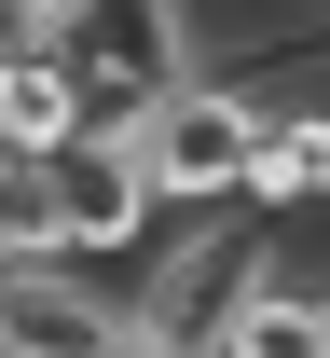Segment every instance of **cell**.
Returning <instances> with one entry per match:
<instances>
[{
	"label": "cell",
	"mask_w": 330,
	"mask_h": 358,
	"mask_svg": "<svg viewBox=\"0 0 330 358\" xmlns=\"http://www.w3.org/2000/svg\"><path fill=\"white\" fill-rule=\"evenodd\" d=\"M262 110H276L262 83L193 69V83L151 96L124 138H138V166H151V193H165V207H220V193H248V166H262Z\"/></svg>",
	"instance_id": "1"
},
{
	"label": "cell",
	"mask_w": 330,
	"mask_h": 358,
	"mask_svg": "<svg viewBox=\"0 0 330 358\" xmlns=\"http://www.w3.org/2000/svg\"><path fill=\"white\" fill-rule=\"evenodd\" d=\"M138 317L96 289V262H0V358H110Z\"/></svg>",
	"instance_id": "4"
},
{
	"label": "cell",
	"mask_w": 330,
	"mask_h": 358,
	"mask_svg": "<svg viewBox=\"0 0 330 358\" xmlns=\"http://www.w3.org/2000/svg\"><path fill=\"white\" fill-rule=\"evenodd\" d=\"M276 14H330V0H276Z\"/></svg>",
	"instance_id": "10"
},
{
	"label": "cell",
	"mask_w": 330,
	"mask_h": 358,
	"mask_svg": "<svg viewBox=\"0 0 330 358\" xmlns=\"http://www.w3.org/2000/svg\"><path fill=\"white\" fill-rule=\"evenodd\" d=\"M69 69H83L96 124L124 138L151 96H179L193 69H207V55H193V0H83V14H69Z\"/></svg>",
	"instance_id": "2"
},
{
	"label": "cell",
	"mask_w": 330,
	"mask_h": 358,
	"mask_svg": "<svg viewBox=\"0 0 330 358\" xmlns=\"http://www.w3.org/2000/svg\"><path fill=\"white\" fill-rule=\"evenodd\" d=\"M248 207H262V221H303V207H330V96H276V110H262Z\"/></svg>",
	"instance_id": "6"
},
{
	"label": "cell",
	"mask_w": 330,
	"mask_h": 358,
	"mask_svg": "<svg viewBox=\"0 0 330 358\" xmlns=\"http://www.w3.org/2000/svg\"><path fill=\"white\" fill-rule=\"evenodd\" d=\"M42 207H55V248H69V262H138V248H165V193H151V166H138V138H69V152H55L42 166Z\"/></svg>",
	"instance_id": "3"
},
{
	"label": "cell",
	"mask_w": 330,
	"mask_h": 358,
	"mask_svg": "<svg viewBox=\"0 0 330 358\" xmlns=\"http://www.w3.org/2000/svg\"><path fill=\"white\" fill-rule=\"evenodd\" d=\"M110 358H193V345H165V331H124V345H110Z\"/></svg>",
	"instance_id": "8"
},
{
	"label": "cell",
	"mask_w": 330,
	"mask_h": 358,
	"mask_svg": "<svg viewBox=\"0 0 330 358\" xmlns=\"http://www.w3.org/2000/svg\"><path fill=\"white\" fill-rule=\"evenodd\" d=\"M14 193H28V152H14V138H0V207H14Z\"/></svg>",
	"instance_id": "9"
},
{
	"label": "cell",
	"mask_w": 330,
	"mask_h": 358,
	"mask_svg": "<svg viewBox=\"0 0 330 358\" xmlns=\"http://www.w3.org/2000/svg\"><path fill=\"white\" fill-rule=\"evenodd\" d=\"M220 358H330V289L262 275V289L234 303V331H220Z\"/></svg>",
	"instance_id": "7"
},
{
	"label": "cell",
	"mask_w": 330,
	"mask_h": 358,
	"mask_svg": "<svg viewBox=\"0 0 330 358\" xmlns=\"http://www.w3.org/2000/svg\"><path fill=\"white\" fill-rule=\"evenodd\" d=\"M0 138H14L28 166H55L69 138H96V96H83V69H69V42H28L0 69Z\"/></svg>",
	"instance_id": "5"
}]
</instances>
